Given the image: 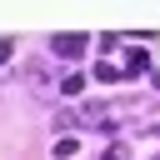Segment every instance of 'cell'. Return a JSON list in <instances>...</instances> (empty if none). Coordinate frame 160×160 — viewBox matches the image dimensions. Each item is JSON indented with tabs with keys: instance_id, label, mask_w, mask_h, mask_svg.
<instances>
[{
	"instance_id": "cell-2",
	"label": "cell",
	"mask_w": 160,
	"mask_h": 160,
	"mask_svg": "<svg viewBox=\"0 0 160 160\" xmlns=\"http://www.w3.org/2000/svg\"><path fill=\"white\" fill-rule=\"evenodd\" d=\"M120 70H125V75H145V70H150V55H145V50H130Z\"/></svg>"
},
{
	"instance_id": "cell-7",
	"label": "cell",
	"mask_w": 160,
	"mask_h": 160,
	"mask_svg": "<svg viewBox=\"0 0 160 160\" xmlns=\"http://www.w3.org/2000/svg\"><path fill=\"white\" fill-rule=\"evenodd\" d=\"M10 50H15V45H10V40H0V65L10 60Z\"/></svg>"
},
{
	"instance_id": "cell-8",
	"label": "cell",
	"mask_w": 160,
	"mask_h": 160,
	"mask_svg": "<svg viewBox=\"0 0 160 160\" xmlns=\"http://www.w3.org/2000/svg\"><path fill=\"white\" fill-rule=\"evenodd\" d=\"M155 160H160V155H155Z\"/></svg>"
},
{
	"instance_id": "cell-6",
	"label": "cell",
	"mask_w": 160,
	"mask_h": 160,
	"mask_svg": "<svg viewBox=\"0 0 160 160\" xmlns=\"http://www.w3.org/2000/svg\"><path fill=\"white\" fill-rule=\"evenodd\" d=\"M60 90H65V95H80V90H85V75H65V85H60Z\"/></svg>"
},
{
	"instance_id": "cell-5",
	"label": "cell",
	"mask_w": 160,
	"mask_h": 160,
	"mask_svg": "<svg viewBox=\"0 0 160 160\" xmlns=\"http://www.w3.org/2000/svg\"><path fill=\"white\" fill-rule=\"evenodd\" d=\"M100 160H130V145H120V140H115V145H105V155H100Z\"/></svg>"
},
{
	"instance_id": "cell-1",
	"label": "cell",
	"mask_w": 160,
	"mask_h": 160,
	"mask_svg": "<svg viewBox=\"0 0 160 160\" xmlns=\"http://www.w3.org/2000/svg\"><path fill=\"white\" fill-rule=\"evenodd\" d=\"M50 50H55V55H65V60H80V55L90 50V35H75V30H60V35H50Z\"/></svg>"
},
{
	"instance_id": "cell-3",
	"label": "cell",
	"mask_w": 160,
	"mask_h": 160,
	"mask_svg": "<svg viewBox=\"0 0 160 160\" xmlns=\"http://www.w3.org/2000/svg\"><path fill=\"white\" fill-rule=\"evenodd\" d=\"M95 80H105V85H120V80H125V70H120V65H110V60H100V65H95Z\"/></svg>"
},
{
	"instance_id": "cell-4",
	"label": "cell",
	"mask_w": 160,
	"mask_h": 160,
	"mask_svg": "<svg viewBox=\"0 0 160 160\" xmlns=\"http://www.w3.org/2000/svg\"><path fill=\"white\" fill-rule=\"evenodd\" d=\"M75 150H80V140H75V135H65V140H55V160H70Z\"/></svg>"
}]
</instances>
